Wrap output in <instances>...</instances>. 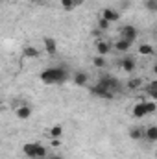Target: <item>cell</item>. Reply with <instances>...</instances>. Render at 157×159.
<instances>
[{"label": "cell", "mask_w": 157, "mask_h": 159, "mask_svg": "<svg viewBox=\"0 0 157 159\" xmlns=\"http://www.w3.org/2000/svg\"><path fill=\"white\" fill-rule=\"evenodd\" d=\"M146 94H148L152 100H157V89H146Z\"/></svg>", "instance_id": "cb8c5ba5"}, {"label": "cell", "mask_w": 157, "mask_h": 159, "mask_svg": "<svg viewBox=\"0 0 157 159\" xmlns=\"http://www.w3.org/2000/svg\"><path fill=\"white\" fill-rule=\"evenodd\" d=\"M32 113H34V109H32V106H28V104H22V106H17V107H15V115H17L19 120H28L32 117Z\"/></svg>", "instance_id": "52a82bcc"}, {"label": "cell", "mask_w": 157, "mask_h": 159, "mask_svg": "<svg viewBox=\"0 0 157 159\" xmlns=\"http://www.w3.org/2000/svg\"><path fill=\"white\" fill-rule=\"evenodd\" d=\"M152 72H154V76H157V63H154V67H152Z\"/></svg>", "instance_id": "4316f807"}, {"label": "cell", "mask_w": 157, "mask_h": 159, "mask_svg": "<svg viewBox=\"0 0 157 159\" xmlns=\"http://www.w3.org/2000/svg\"><path fill=\"white\" fill-rule=\"evenodd\" d=\"M22 152L24 156H28L30 159H46L48 157V148L41 143H26L22 146Z\"/></svg>", "instance_id": "7a4b0ae2"}, {"label": "cell", "mask_w": 157, "mask_h": 159, "mask_svg": "<svg viewBox=\"0 0 157 159\" xmlns=\"http://www.w3.org/2000/svg\"><path fill=\"white\" fill-rule=\"evenodd\" d=\"M144 141L146 143H157V126L144 128Z\"/></svg>", "instance_id": "5bb4252c"}, {"label": "cell", "mask_w": 157, "mask_h": 159, "mask_svg": "<svg viewBox=\"0 0 157 159\" xmlns=\"http://www.w3.org/2000/svg\"><path fill=\"white\" fill-rule=\"evenodd\" d=\"M129 137H131L133 141H144V129L139 128V126H135V128L129 129Z\"/></svg>", "instance_id": "d6986e66"}, {"label": "cell", "mask_w": 157, "mask_h": 159, "mask_svg": "<svg viewBox=\"0 0 157 159\" xmlns=\"http://www.w3.org/2000/svg\"><path fill=\"white\" fill-rule=\"evenodd\" d=\"M72 80H74V85H78V87H85V85H89V74L83 72V70L74 72Z\"/></svg>", "instance_id": "8fae6325"}, {"label": "cell", "mask_w": 157, "mask_h": 159, "mask_svg": "<svg viewBox=\"0 0 157 159\" xmlns=\"http://www.w3.org/2000/svg\"><path fill=\"white\" fill-rule=\"evenodd\" d=\"M155 157H157V152H155Z\"/></svg>", "instance_id": "f1b7e54d"}, {"label": "cell", "mask_w": 157, "mask_h": 159, "mask_svg": "<svg viewBox=\"0 0 157 159\" xmlns=\"http://www.w3.org/2000/svg\"><path fill=\"white\" fill-rule=\"evenodd\" d=\"M59 4H61V7H63L65 11H72V9H76L78 6L83 4V0H61Z\"/></svg>", "instance_id": "e0dca14e"}, {"label": "cell", "mask_w": 157, "mask_h": 159, "mask_svg": "<svg viewBox=\"0 0 157 159\" xmlns=\"http://www.w3.org/2000/svg\"><path fill=\"white\" fill-rule=\"evenodd\" d=\"M102 19H105V20H109V22H118V20H120V13H118L117 9H113V7H104Z\"/></svg>", "instance_id": "30bf717a"}, {"label": "cell", "mask_w": 157, "mask_h": 159, "mask_svg": "<svg viewBox=\"0 0 157 159\" xmlns=\"http://www.w3.org/2000/svg\"><path fill=\"white\" fill-rule=\"evenodd\" d=\"M39 80L44 85H59V83H65L69 80V70L59 65V67H50V69H44L39 74Z\"/></svg>", "instance_id": "6da1fadb"}, {"label": "cell", "mask_w": 157, "mask_h": 159, "mask_svg": "<svg viewBox=\"0 0 157 159\" xmlns=\"http://www.w3.org/2000/svg\"><path fill=\"white\" fill-rule=\"evenodd\" d=\"M146 89H157V81H152V83H148V85H146Z\"/></svg>", "instance_id": "484cf974"}, {"label": "cell", "mask_w": 157, "mask_h": 159, "mask_svg": "<svg viewBox=\"0 0 157 159\" xmlns=\"http://www.w3.org/2000/svg\"><path fill=\"white\" fill-rule=\"evenodd\" d=\"M43 48H44V52L48 56H56L57 54V43L52 37H43Z\"/></svg>", "instance_id": "9c48e42d"}, {"label": "cell", "mask_w": 157, "mask_h": 159, "mask_svg": "<svg viewBox=\"0 0 157 159\" xmlns=\"http://www.w3.org/2000/svg\"><path fill=\"white\" fill-rule=\"evenodd\" d=\"M98 83L104 85V87H107V89H111L113 93L120 91V81H118V78L111 76V74H102V76L98 78Z\"/></svg>", "instance_id": "277c9868"}, {"label": "cell", "mask_w": 157, "mask_h": 159, "mask_svg": "<svg viewBox=\"0 0 157 159\" xmlns=\"http://www.w3.org/2000/svg\"><path fill=\"white\" fill-rule=\"evenodd\" d=\"M155 13H157V9H155Z\"/></svg>", "instance_id": "f546056e"}, {"label": "cell", "mask_w": 157, "mask_h": 159, "mask_svg": "<svg viewBox=\"0 0 157 159\" xmlns=\"http://www.w3.org/2000/svg\"><path fill=\"white\" fill-rule=\"evenodd\" d=\"M118 67H120L124 72H128V74H133V70H135V67H137V61H135V57H131V56H126V57L118 59Z\"/></svg>", "instance_id": "8992f818"}, {"label": "cell", "mask_w": 157, "mask_h": 159, "mask_svg": "<svg viewBox=\"0 0 157 159\" xmlns=\"http://www.w3.org/2000/svg\"><path fill=\"white\" fill-rule=\"evenodd\" d=\"M32 4H41V2H44V0H30Z\"/></svg>", "instance_id": "83f0119b"}, {"label": "cell", "mask_w": 157, "mask_h": 159, "mask_svg": "<svg viewBox=\"0 0 157 159\" xmlns=\"http://www.w3.org/2000/svg\"><path fill=\"white\" fill-rule=\"evenodd\" d=\"M48 135H50V139H61L63 137V126L61 124H54L48 129Z\"/></svg>", "instance_id": "ac0fdd59"}, {"label": "cell", "mask_w": 157, "mask_h": 159, "mask_svg": "<svg viewBox=\"0 0 157 159\" xmlns=\"http://www.w3.org/2000/svg\"><path fill=\"white\" fill-rule=\"evenodd\" d=\"M109 52H111V43H107L104 39L96 41V54L98 56H107Z\"/></svg>", "instance_id": "7c38bea8"}, {"label": "cell", "mask_w": 157, "mask_h": 159, "mask_svg": "<svg viewBox=\"0 0 157 159\" xmlns=\"http://www.w3.org/2000/svg\"><path fill=\"white\" fill-rule=\"evenodd\" d=\"M46 159H65L61 154H48V157Z\"/></svg>", "instance_id": "d4e9b609"}, {"label": "cell", "mask_w": 157, "mask_h": 159, "mask_svg": "<svg viewBox=\"0 0 157 159\" xmlns=\"http://www.w3.org/2000/svg\"><path fill=\"white\" fill-rule=\"evenodd\" d=\"M144 7L150 9V11H155L157 9V0H146V2H144Z\"/></svg>", "instance_id": "603a6c76"}, {"label": "cell", "mask_w": 157, "mask_h": 159, "mask_svg": "<svg viewBox=\"0 0 157 159\" xmlns=\"http://www.w3.org/2000/svg\"><path fill=\"white\" fill-rule=\"evenodd\" d=\"M22 54H24V57H30V59H37V57L41 56V50L37 48V46H34V44H28V46H24Z\"/></svg>", "instance_id": "4fadbf2b"}, {"label": "cell", "mask_w": 157, "mask_h": 159, "mask_svg": "<svg viewBox=\"0 0 157 159\" xmlns=\"http://www.w3.org/2000/svg\"><path fill=\"white\" fill-rule=\"evenodd\" d=\"M89 91H91V94H92V96H96V98H104V100H113V98H115V93H113L111 89H107V87L100 85V83H96V85L89 87Z\"/></svg>", "instance_id": "3957f363"}, {"label": "cell", "mask_w": 157, "mask_h": 159, "mask_svg": "<svg viewBox=\"0 0 157 159\" xmlns=\"http://www.w3.org/2000/svg\"><path fill=\"white\" fill-rule=\"evenodd\" d=\"M137 52H139L141 56H154V54H155V48H154V44H150V43H142V44H139Z\"/></svg>", "instance_id": "2e32d148"}, {"label": "cell", "mask_w": 157, "mask_h": 159, "mask_svg": "<svg viewBox=\"0 0 157 159\" xmlns=\"http://www.w3.org/2000/svg\"><path fill=\"white\" fill-rule=\"evenodd\" d=\"M109 24H111L109 20H105V19L100 17V20H98V30H100V32H105V30H109Z\"/></svg>", "instance_id": "7402d4cb"}, {"label": "cell", "mask_w": 157, "mask_h": 159, "mask_svg": "<svg viewBox=\"0 0 157 159\" xmlns=\"http://www.w3.org/2000/svg\"><path fill=\"white\" fill-rule=\"evenodd\" d=\"M126 85H128V89H129V91H137V89L142 85V78H139V76H133V78L128 80V83H126Z\"/></svg>", "instance_id": "ffe728a7"}, {"label": "cell", "mask_w": 157, "mask_h": 159, "mask_svg": "<svg viewBox=\"0 0 157 159\" xmlns=\"http://www.w3.org/2000/svg\"><path fill=\"white\" fill-rule=\"evenodd\" d=\"M131 46H133V43L128 39H122V37H118L117 43H115V50L118 52H129L131 50Z\"/></svg>", "instance_id": "9a60e30c"}, {"label": "cell", "mask_w": 157, "mask_h": 159, "mask_svg": "<svg viewBox=\"0 0 157 159\" xmlns=\"http://www.w3.org/2000/svg\"><path fill=\"white\" fill-rule=\"evenodd\" d=\"M118 35H120L122 39H128V41H131V43H135L137 37H139V30H137L133 24H126V26H122V28L118 30Z\"/></svg>", "instance_id": "5b68a950"}, {"label": "cell", "mask_w": 157, "mask_h": 159, "mask_svg": "<svg viewBox=\"0 0 157 159\" xmlns=\"http://www.w3.org/2000/svg\"><path fill=\"white\" fill-rule=\"evenodd\" d=\"M92 65L96 67V69H105L107 67V59H105V56H94L92 57Z\"/></svg>", "instance_id": "44dd1931"}, {"label": "cell", "mask_w": 157, "mask_h": 159, "mask_svg": "<svg viewBox=\"0 0 157 159\" xmlns=\"http://www.w3.org/2000/svg\"><path fill=\"white\" fill-rule=\"evenodd\" d=\"M131 115H133V119H144V117L148 115L146 102H137V104L131 107Z\"/></svg>", "instance_id": "ba28073f"}]
</instances>
